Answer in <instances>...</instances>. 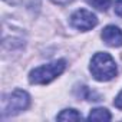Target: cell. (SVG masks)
Segmentation results:
<instances>
[{"label":"cell","instance_id":"obj_1","mask_svg":"<svg viewBox=\"0 0 122 122\" xmlns=\"http://www.w3.org/2000/svg\"><path fill=\"white\" fill-rule=\"evenodd\" d=\"M91 73L99 82H108L116 76V65L113 57L106 52H98L91 60Z\"/></svg>","mask_w":122,"mask_h":122},{"label":"cell","instance_id":"obj_2","mask_svg":"<svg viewBox=\"0 0 122 122\" xmlns=\"http://www.w3.org/2000/svg\"><path fill=\"white\" fill-rule=\"evenodd\" d=\"M65 68H66V62L63 59H59L47 65L35 68L29 73V82L33 85H46L52 82L53 79H56L59 75H62Z\"/></svg>","mask_w":122,"mask_h":122},{"label":"cell","instance_id":"obj_3","mask_svg":"<svg viewBox=\"0 0 122 122\" xmlns=\"http://www.w3.org/2000/svg\"><path fill=\"white\" fill-rule=\"evenodd\" d=\"M30 105V96L27 92L22 89H16L7 95L3 96L2 99V116H13L25 109H27Z\"/></svg>","mask_w":122,"mask_h":122},{"label":"cell","instance_id":"obj_4","mask_svg":"<svg viewBox=\"0 0 122 122\" xmlns=\"http://www.w3.org/2000/svg\"><path fill=\"white\" fill-rule=\"evenodd\" d=\"M71 25L78 30L88 32L98 25V17L86 9H79L71 16Z\"/></svg>","mask_w":122,"mask_h":122},{"label":"cell","instance_id":"obj_5","mask_svg":"<svg viewBox=\"0 0 122 122\" xmlns=\"http://www.w3.org/2000/svg\"><path fill=\"white\" fill-rule=\"evenodd\" d=\"M102 39L108 46L119 47L122 46V30L116 26L109 25L102 30Z\"/></svg>","mask_w":122,"mask_h":122},{"label":"cell","instance_id":"obj_6","mask_svg":"<svg viewBox=\"0 0 122 122\" xmlns=\"http://www.w3.org/2000/svg\"><path fill=\"white\" fill-rule=\"evenodd\" d=\"M88 119L89 121H111L112 116H111L108 109H105V108H95V109L91 111Z\"/></svg>","mask_w":122,"mask_h":122},{"label":"cell","instance_id":"obj_7","mask_svg":"<svg viewBox=\"0 0 122 122\" xmlns=\"http://www.w3.org/2000/svg\"><path fill=\"white\" fill-rule=\"evenodd\" d=\"M56 118H57V121H81L82 115L76 109H65V111L60 112Z\"/></svg>","mask_w":122,"mask_h":122},{"label":"cell","instance_id":"obj_8","mask_svg":"<svg viewBox=\"0 0 122 122\" xmlns=\"http://www.w3.org/2000/svg\"><path fill=\"white\" fill-rule=\"evenodd\" d=\"M88 3L98 10H106L111 5V0H88Z\"/></svg>","mask_w":122,"mask_h":122},{"label":"cell","instance_id":"obj_9","mask_svg":"<svg viewBox=\"0 0 122 122\" xmlns=\"http://www.w3.org/2000/svg\"><path fill=\"white\" fill-rule=\"evenodd\" d=\"M113 9H115V13H116L119 17H122V0H116Z\"/></svg>","mask_w":122,"mask_h":122},{"label":"cell","instance_id":"obj_10","mask_svg":"<svg viewBox=\"0 0 122 122\" xmlns=\"http://www.w3.org/2000/svg\"><path fill=\"white\" fill-rule=\"evenodd\" d=\"M113 105L118 108V109H122V91L118 93V96L115 98V101H113Z\"/></svg>","mask_w":122,"mask_h":122},{"label":"cell","instance_id":"obj_11","mask_svg":"<svg viewBox=\"0 0 122 122\" xmlns=\"http://www.w3.org/2000/svg\"><path fill=\"white\" fill-rule=\"evenodd\" d=\"M53 3H56V5H62V6H65V5H69L71 2H73V0H52Z\"/></svg>","mask_w":122,"mask_h":122},{"label":"cell","instance_id":"obj_12","mask_svg":"<svg viewBox=\"0 0 122 122\" xmlns=\"http://www.w3.org/2000/svg\"><path fill=\"white\" fill-rule=\"evenodd\" d=\"M6 2H9L10 5H12V3H13V5H17V3H23L25 0H6Z\"/></svg>","mask_w":122,"mask_h":122}]
</instances>
